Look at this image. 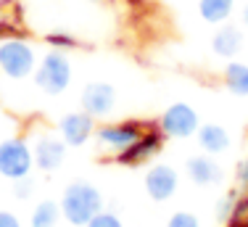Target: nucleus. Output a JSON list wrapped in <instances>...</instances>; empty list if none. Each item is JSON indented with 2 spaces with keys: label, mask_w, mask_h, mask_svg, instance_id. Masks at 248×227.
<instances>
[{
  "label": "nucleus",
  "mask_w": 248,
  "mask_h": 227,
  "mask_svg": "<svg viewBox=\"0 0 248 227\" xmlns=\"http://www.w3.org/2000/svg\"><path fill=\"white\" fill-rule=\"evenodd\" d=\"M66 143L56 135H50V132H43V135H37L34 137V143H32V156H34V166H37L40 172H56V169H61L63 166V161H66Z\"/></svg>",
  "instance_id": "obj_10"
},
{
  "label": "nucleus",
  "mask_w": 248,
  "mask_h": 227,
  "mask_svg": "<svg viewBox=\"0 0 248 227\" xmlns=\"http://www.w3.org/2000/svg\"><path fill=\"white\" fill-rule=\"evenodd\" d=\"M164 140H167V137L161 135V130H158L156 124H151V127L145 130V132L140 135L132 146L124 148L122 153H116L114 161H116V164H122V166H140V164L151 161L158 151H161Z\"/></svg>",
  "instance_id": "obj_8"
},
{
  "label": "nucleus",
  "mask_w": 248,
  "mask_h": 227,
  "mask_svg": "<svg viewBox=\"0 0 248 227\" xmlns=\"http://www.w3.org/2000/svg\"><path fill=\"white\" fill-rule=\"evenodd\" d=\"M222 82L232 95L246 98L248 95V64L238 61V58H230V64L222 71Z\"/></svg>",
  "instance_id": "obj_15"
},
{
  "label": "nucleus",
  "mask_w": 248,
  "mask_h": 227,
  "mask_svg": "<svg viewBox=\"0 0 248 227\" xmlns=\"http://www.w3.org/2000/svg\"><path fill=\"white\" fill-rule=\"evenodd\" d=\"M0 227H21V219L8 209H0Z\"/></svg>",
  "instance_id": "obj_23"
},
{
  "label": "nucleus",
  "mask_w": 248,
  "mask_h": 227,
  "mask_svg": "<svg viewBox=\"0 0 248 227\" xmlns=\"http://www.w3.org/2000/svg\"><path fill=\"white\" fill-rule=\"evenodd\" d=\"M95 116L82 111H69L56 122V132L69 148H82L90 137H95Z\"/></svg>",
  "instance_id": "obj_7"
},
{
  "label": "nucleus",
  "mask_w": 248,
  "mask_h": 227,
  "mask_svg": "<svg viewBox=\"0 0 248 227\" xmlns=\"http://www.w3.org/2000/svg\"><path fill=\"white\" fill-rule=\"evenodd\" d=\"M85 227H124V222L119 219V214L116 211H108V209H100L95 217L90 219Z\"/></svg>",
  "instance_id": "obj_20"
},
{
  "label": "nucleus",
  "mask_w": 248,
  "mask_h": 227,
  "mask_svg": "<svg viewBox=\"0 0 248 227\" xmlns=\"http://www.w3.org/2000/svg\"><path fill=\"white\" fill-rule=\"evenodd\" d=\"M167 227H201V219L193 211H174L167 219Z\"/></svg>",
  "instance_id": "obj_21"
},
{
  "label": "nucleus",
  "mask_w": 248,
  "mask_h": 227,
  "mask_svg": "<svg viewBox=\"0 0 248 227\" xmlns=\"http://www.w3.org/2000/svg\"><path fill=\"white\" fill-rule=\"evenodd\" d=\"M37 53L24 37H8L0 43V71L8 80H27L34 74Z\"/></svg>",
  "instance_id": "obj_3"
},
{
  "label": "nucleus",
  "mask_w": 248,
  "mask_h": 227,
  "mask_svg": "<svg viewBox=\"0 0 248 227\" xmlns=\"http://www.w3.org/2000/svg\"><path fill=\"white\" fill-rule=\"evenodd\" d=\"M0 37H21V29L16 27V24H11V21H0Z\"/></svg>",
  "instance_id": "obj_24"
},
{
  "label": "nucleus",
  "mask_w": 248,
  "mask_h": 227,
  "mask_svg": "<svg viewBox=\"0 0 248 227\" xmlns=\"http://www.w3.org/2000/svg\"><path fill=\"white\" fill-rule=\"evenodd\" d=\"M224 227H248V217H232Z\"/></svg>",
  "instance_id": "obj_26"
},
{
  "label": "nucleus",
  "mask_w": 248,
  "mask_h": 227,
  "mask_svg": "<svg viewBox=\"0 0 248 227\" xmlns=\"http://www.w3.org/2000/svg\"><path fill=\"white\" fill-rule=\"evenodd\" d=\"M196 140L201 146V151L209 153V156H219L230 148V132L227 127H222V124L217 122H209V124H201L198 132H196Z\"/></svg>",
  "instance_id": "obj_14"
},
{
  "label": "nucleus",
  "mask_w": 248,
  "mask_h": 227,
  "mask_svg": "<svg viewBox=\"0 0 248 227\" xmlns=\"http://www.w3.org/2000/svg\"><path fill=\"white\" fill-rule=\"evenodd\" d=\"M82 109L87 114H93L95 119H103L108 116L111 111H114L116 106V90L114 85H108V82H90V85L82 87Z\"/></svg>",
  "instance_id": "obj_11"
},
{
  "label": "nucleus",
  "mask_w": 248,
  "mask_h": 227,
  "mask_svg": "<svg viewBox=\"0 0 248 227\" xmlns=\"http://www.w3.org/2000/svg\"><path fill=\"white\" fill-rule=\"evenodd\" d=\"M243 24H246V27H248V5H246V8H243Z\"/></svg>",
  "instance_id": "obj_27"
},
{
  "label": "nucleus",
  "mask_w": 248,
  "mask_h": 227,
  "mask_svg": "<svg viewBox=\"0 0 248 227\" xmlns=\"http://www.w3.org/2000/svg\"><path fill=\"white\" fill-rule=\"evenodd\" d=\"M235 177H238V185H240V188H248V159H243V161L238 164Z\"/></svg>",
  "instance_id": "obj_25"
},
{
  "label": "nucleus",
  "mask_w": 248,
  "mask_h": 227,
  "mask_svg": "<svg viewBox=\"0 0 248 227\" xmlns=\"http://www.w3.org/2000/svg\"><path fill=\"white\" fill-rule=\"evenodd\" d=\"M177 188H180V175L172 164L158 161V164H151L145 169V193L151 195V201L164 204L177 193Z\"/></svg>",
  "instance_id": "obj_9"
},
{
  "label": "nucleus",
  "mask_w": 248,
  "mask_h": 227,
  "mask_svg": "<svg viewBox=\"0 0 248 227\" xmlns=\"http://www.w3.org/2000/svg\"><path fill=\"white\" fill-rule=\"evenodd\" d=\"M156 127L161 130V135L167 140H187V137H193L198 132L201 119H198V111L190 103L177 100V103L164 109V114L156 122Z\"/></svg>",
  "instance_id": "obj_6"
},
{
  "label": "nucleus",
  "mask_w": 248,
  "mask_h": 227,
  "mask_svg": "<svg viewBox=\"0 0 248 227\" xmlns=\"http://www.w3.org/2000/svg\"><path fill=\"white\" fill-rule=\"evenodd\" d=\"M148 122H140V119H122V122H106L95 127V140L103 151L108 153H122L124 148H129L140 135L148 130Z\"/></svg>",
  "instance_id": "obj_5"
},
{
  "label": "nucleus",
  "mask_w": 248,
  "mask_h": 227,
  "mask_svg": "<svg viewBox=\"0 0 248 227\" xmlns=\"http://www.w3.org/2000/svg\"><path fill=\"white\" fill-rule=\"evenodd\" d=\"M235 201H238V190H232V193L222 195V198L217 201L214 214H217V219H219L222 225H227L230 219H232V214H235Z\"/></svg>",
  "instance_id": "obj_19"
},
{
  "label": "nucleus",
  "mask_w": 248,
  "mask_h": 227,
  "mask_svg": "<svg viewBox=\"0 0 248 227\" xmlns=\"http://www.w3.org/2000/svg\"><path fill=\"white\" fill-rule=\"evenodd\" d=\"M45 43H48L50 48H58V50H74V48H79V40H77L74 34H69V32H61V29L45 34Z\"/></svg>",
  "instance_id": "obj_18"
},
{
  "label": "nucleus",
  "mask_w": 248,
  "mask_h": 227,
  "mask_svg": "<svg viewBox=\"0 0 248 227\" xmlns=\"http://www.w3.org/2000/svg\"><path fill=\"white\" fill-rule=\"evenodd\" d=\"M61 222V206H58V201H37L32 209V214H29V227H56Z\"/></svg>",
  "instance_id": "obj_17"
},
{
  "label": "nucleus",
  "mask_w": 248,
  "mask_h": 227,
  "mask_svg": "<svg viewBox=\"0 0 248 227\" xmlns=\"http://www.w3.org/2000/svg\"><path fill=\"white\" fill-rule=\"evenodd\" d=\"M185 175L187 180L198 188H209V185H219L224 172L222 166L217 164V159H211L209 153H198V156H190L185 161Z\"/></svg>",
  "instance_id": "obj_12"
},
{
  "label": "nucleus",
  "mask_w": 248,
  "mask_h": 227,
  "mask_svg": "<svg viewBox=\"0 0 248 227\" xmlns=\"http://www.w3.org/2000/svg\"><path fill=\"white\" fill-rule=\"evenodd\" d=\"M235 11V0H198V14L206 24H224Z\"/></svg>",
  "instance_id": "obj_16"
},
{
  "label": "nucleus",
  "mask_w": 248,
  "mask_h": 227,
  "mask_svg": "<svg viewBox=\"0 0 248 227\" xmlns=\"http://www.w3.org/2000/svg\"><path fill=\"white\" fill-rule=\"evenodd\" d=\"M246 45V37H243V29L235 27V24H219V29L214 32L211 37V50L217 53L219 58H238V53L243 50Z\"/></svg>",
  "instance_id": "obj_13"
},
{
  "label": "nucleus",
  "mask_w": 248,
  "mask_h": 227,
  "mask_svg": "<svg viewBox=\"0 0 248 227\" xmlns=\"http://www.w3.org/2000/svg\"><path fill=\"white\" fill-rule=\"evenodd\" d=\"M32 80H34V85H37V90L45 93V95L66 93L69 85H72V61H69L66 50L50 48V50L37 61Z\"/></svg>",
  "instance_id": "obj_2"
},
{
  "label": "nucleus",
  "mask_w": 248,
  "mask_h": 227,
  "mask_svg": "<svg viewBox=\"0 0 248 227\" xmlns=\"http://www.w3.org/2000/svg\"><path fill=\"white\" fill-rule=\"evenodd\" d=\"M34 156L32 146L24 137H5L0 140V177L3 180H19V177L32 175Z\"/></svg>",
  "instance_id": "obj_4"
},
{
  "label": "nucleus",
  "mask_w": 248,
  "mask_h": 227,
  "mask_svg": "<svg viewBox=\"0 0 248 227\" xmlns=\"http://www.w3.org/2000/svg\"><path fill=\"white\" fill-rule=\"evenodd\" d=\"M58 206H61V217L72 227H85L103 209V193L93 182L74 180L61 190Z\"/></svg>",
  "instance_id": "obj_1"
},
{
  "label": "nucleus",
  "mask_w": 248,
  "mask_h": 227,
  "mask_svg": "<svg viewBox=\"0 0 248 227\" xmlns=\"http://www.w3.org/2000/svg\"><path fill=\"white\" fill-rule=\"evenodd\" d=\"M32 193H34V180H32V175L14 180V195H16L19 201H27Z\"/></svg>",
  "instance_id": "obj_22"
}]
</instances>
